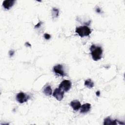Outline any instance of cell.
Returning <instances> with one entry per match:
<instances>
[{
	"label": "cell",
	"instance_id": "1",
	"mask_svg": "<svg viewBox=\"0 0 125 125\" xmlns=\"http://www.w3.org/2000/svg\"><path fill=\"white\" fill-rule=\"evenodd\" d=\"M90 50L92 59L94 61H97L102 58L103 49L101 46L93 44L90 46Z\"/></svg>",
	"mask_w": 125,
	"mask_h": 125
},
{
	"label": "cell",
	"instance_id": "2",
	"mask_svg": "<svg viewBox=\"0 0 125 125\" xmlns=\"http://www.w3.org/2000/svg\"><path fill=\"white\" fill-rule=\"evenodd\" d=\"M75 32L81 37H83L89 36L91 33V29L87 26H81L76 28Z\"/></svg>",
	"mask_w": 125,
	"mask_h": 125
},
{
	"label": "cell",
	"instance_id": "3",
	"mask_svg": "<svg viewBox=\"0 0 125 125\" xmlns=\"http://www.w3.org/2000/svg\"><path fill=\"white\" fill-rule=\"evenodd\" d=\"M71 87V82L69 80H65L61 82L59 85V87L64 92L68 91Z\"/></svg>",
	"mask_w": 125,
	"mask_h": 125
},
{
	"label": "cell",
	"instance_id": "4",
	"mask_svg": "<svg viewBox=\"0 0 125 125\" xmlns=\"http://www.w3.org/2000/svg\"><path fill=\"white\" fill-rule=\"evenodd\" d=\"M30 97L28 95L26 94L23 92H20L17 94L16 96V100L20 103L22 104L27 102L29 99Z\"/></svg>",
	"mask_w": 125,
	"mask_h": 125
},
{
	"label": "cell",
	"instance_id": "5",
	"mask_svg": "<svg viewBox=\"0 0 125 125\" xmlns=\"http://www.w3.org/2000/svg\"><path fill=\"white\" fill-rule=\"evenodd\" d=\"M64 95V91L61 89L60 88H56L53 93V96L59 101H61Z\"/></svg>",
	"mask_w": 125,
	"mask_h": 125
},
{
	"label": "cell",
	"instance_id": "6",
	"mask_svg": "<svg viewBox=\"0 0 125 125\" xmlns=\"http://www.w3.org/2000/svg\"><path fill=\"white\" fill-rule=\"evenodd\" d=\"M53 70L55 73L58 74L62 76H63L65 75L63 68V66L62 64H59L54 66L53 67Z\"/></svg>",
	"mask_w": 125,
	"mask_h": 125
},
{
	"label": "cell",
	"instance_id": "7",
	"mask_svg": "<svg viewBox=\"0 0 125 125\" xmlns=\"http://www.w3.org/2000/svg\"><path fill=\"white\" fill-rule=\"evenodd\" d=\"M15 0H5L2 2V6L5 9L8 10L12 7L15 4Z\"/></svg>",
	"mask_w": 125,
	"mask_h": 125
},
{
	"label": "cell",
	"instance_id": "8",
	"mask_svg": "<svg viewBox=\"0 0 125 125\" xmlns=\"http://www.w3.org/2000/svg\"><path fill=\"white\" fill-rule=\"evenodd\" d=\"M70 105L73 108V110L77 111L81 108L82 105L78 100H75L71 102L70 103Z\"/></svg>",
	"mask_w": 125,
	"mask_h": 125
},
{
	"label": "cell",
	"instance_id": "9",
	"mask_svg": "<svg viewBox=\"0 0 125 125\" xmlns=\"http://www.w3.org/2000/svg\"><path fill=\"white\" fill-rule=\"evenodd\" d=\"M90 108L91 104H90L89 103H85L81 105L80 112L81 113H86L90 110Z\"/></svg>",
	"mask_w": 125,
	"mask_h": 125
},
{
	"label": "cell",
	"instance_id": "10",
	"mask_svg": "<svg viewBox=\"0 0 125 125\" xmlns=\"http://www.w3.org/2000/svg\"><path fill=\"white\" fill-rule=\"evenodd\" d=\"M117 120H112L109 117H108L104 119V125H117Z\"/></svg>",
	"mask_w": 125,
	"mask_h": 125
},
{
	"label": "cell",
	"instance_id": "11",
	"mask_svg": "<svg viewBox=\"0 0 125 125\" xmlns=\"http://www.w3.org/2000/svg\"><path fill=\"white\" fill-rule=\"evenodd\" d=\"M43 93L46 96H50L52 94V89L50 85L47 84L43 88Z\"/></svg>",
	"mask_w": 125,
	"mask_h": 125
},
{
	"label": "cell",
	"instance_id": "12",
	"mask_svg": "<svg viewBox=\"0 0 125 125\" xmlns=\"http://www.w3.org/2000/svg\"><path fill=\"white\" fill-rule=\"evenodd\" d=\"M84 85L85 86H86L87 87H88V88H91L94 86V84L93 82L91 79H89L86 80L85 81Z\"/></svg>",
	"mask_w": 125,
	"mask_h": 125
},
{
	"label": "cell",
	"instance_id": "13",
	"mask_svg": "<svg viewBox=\"0 0 125 125\" xmlns=\"http://www.w3.org/2000/svg\"><path fill=\"white\" fill-rule=\"evenodd\" d=\"M59 10L56 8H53L52 10V15L53 18H57L59 16Z\"/></svg>",
	"mask_w": 125,
	"mask_h": 125
},
{
	"label": "cell",
	"instance_id": "14",
	"mask_svg": "<svg viewBox=\"0 0 125 125\" xmlns=\"http://www.w3.org/2000/svg\"><path fill=\"white\" fill-rule=\"evenodd\" d=\"M44 38L46 39V40H49L50 38H51V36L50 35L48 34H47V33H45L44 34Z\"/></svg>",
	"mask_w": 125,
	"mask_h": 125
},
{
	"label": "cell",
	"instance_id": "15",
	"mask_svg": "<svg viewBox=\"0 0 125 125\" xmlns=\"http://www.w3.org/2000/svg\"><path fill=\"white\" fill-rule=\"evenodd\" d=\"M42 22L40 21V22H39V23L35 26V28H38V27H40L41 25V24H42Z\"/></svg>",
	"mask_w": 125,
	"mask_h": 125
},
{
	"label": "cell",
	"instance_id": "16",
	"mask_svg": "<svg viewBox=\"0 0 125 125\" xmlns=\"http://www.w3.org/2000/svg\"><path fill=\"white\" fill-rule=\"evenodd\" d=\"M14 54V51L13 50H10V51H9V55H10V57L12 56Z\"/></svg>",
	"mask_w": 125,
	"mask_h": 125
},
{
	"label": "cell",
	"instance_id": "17",
	"mask_svg": "<svg viewBox=\"0 0 125 125\" xmlns=\"http://www.w3.org/2000/svg\"><path fill=\"white\" fill-rule=\"evenodd\" d=\"M96 11L98 13H100V12H101V10L100 9V8L99 7H97L96 9Z\"/></svg>",
	"mask_w": 125,
	"mask_h": 125
},
{
	"label": "cell",
	"instance_id": "18",
	"mask_svg": "<svg viewBox=\"0 0 125 125\" xmlns=\"http://www.w3.org/2000/svg\"><path fill=\"white\" fill-rule=\"evenodd\" d=\"M100 91H97V92H96V95H97V96H100Z\"/></svg>",
	"mask_w": 125,
	"mask_h": 125
}]
</instances>
